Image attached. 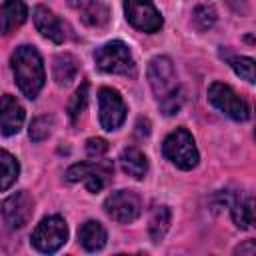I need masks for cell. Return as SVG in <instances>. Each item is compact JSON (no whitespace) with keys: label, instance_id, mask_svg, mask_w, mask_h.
Listing matches in <instances>:
<instances>
[{"label":"cell","instance_id":"obj_25","mask_svg":"<svg viewBox=\"0 0 256 256\" xmlns=\"http://www.w3.org/2000/svg\"><path fill=\"white\" fill-rule=\"evenodd\" d=\"M230 66H232V70L240 76V78H244L246 82H254V60L252 58H248V56H236V58H230Z\"/></svg>","mask_w":256,"mask_h":256},{"label":"cell","instance_id":"obj_7","mask_svg":"<svg viewBox=\"0 0 256 256\" xmlns=\"http://www.w3.org/2000/svg\"><path fill=\"white\" fill-rule=\"evenodd\" d=\"M106 214L118 222V224H130L134 222L140 212H142V202L140 196L132 190H118L114 194H110L104 202Z\"/></svg>","mask_w":256,"mask_h":256},{"label":"cell","instance_id":"obj_21","mask_svg":"<svg viewBox=\"0 0 256 256\" xmlns=\"http://www.w3.org/2000/svg\"><path fill=\"white\" fill-rule=\"evenodd\" d=\"M82 12V22L84 24H88V26H96V28H100V26H104L106 22H108V8L104 6V4H100L98 0L96 2H92L90 6H86L84 10H80Z\"/></svg>","mask_w":256,"mask_h":256},{"label":"cell","instance_id":"obj_3","mask_svg":"<svg viewBox=\"0 0 256 256\" xmlns=\"http://www.w3.org/2000/svg\"><path fill=\"white\" fill-rule=\"evenodd\" d=\"M162 154L180 170H192L198 164V150L186 128H176L164 138Z\"/></svg>","mask_w":256,"mask_h":256},{"label":"cell","instance_id":"obj_13","mask_svg":"<svg viewBox=\"0 0 256 256\" xmlns=\"http://www.w3.org/2000/svg\"><path fill=\"white\" fill-rule=\"evenodd\" d=\"M32 20H34L36 30L44 38H48V40H52L56 44H62L66 40V32H64L62 20L52 10H48L46 6H36L34 12H32Z\"/></svg>","mask_w":256,"mask_h":256},{"label":"cell","instance_id":"obj_24","mask_svg":"<svg viewBox=\"0 0 256 256\" xmlns=\"http://www.w3.org/2000/svg\"><path fill=\"white\" fill-rule=\"evenodd\" d=\"M86 102H88V84L84 82V84H80V88L72 94V98L68 102V116L72 122H76L80 118V114L86 108Z\"/></svg>","mask_w":256,"mask_h":256},{"label":"cell","instance_id":"obj_15","mask_svg":"<svg viewBox=\"0 0 256 256\" xmlns=\"http://www.w3.org/2000/svg\"><path fill=\"white\" fill-rule=\"evenodd\" d=\"M78 240L88 252L102 250L106 244V230L96 220H86L78 230Z\"/></svg>","mask_w":256,"mask_h":256},{"label":"cell","instance_id":"obj_28","mask_svg":"<svg viewBox=\"0 0 256 256\" xmlns=\"http://www.w3.org/2000/svg\"><path fill=\"white\" fill-rule=\"evenodd\" d=\"M254 252H256V244H254V240H246V244H242V246L236 248V254H248V256H252Z\"/></svg>","mask_w":256,"mask_h":256},{"label":"cell","instance_id":"obj_14","mask_svg":"<svg viewBox=\"0 0 256 256\" xmlns=\"http://www.w3.org/2000/svg\"><path fill=\"white\" fill-rule=\"evenodd\" d=\"M28 18V8L22 0H6L0 4V34H10Z\"/></svg>","mask_w":256,"mask_h":256},{"label":"cell","instance_id":"obj_1","mask_svg":"<svg viewBox=\"0 0 256 256\" xmlns=\"http://www.w3.org/2000/svg\"><path fill=\"white\" fill-rule=\"evenodd\" d=\"M10 64H12V74L20 92L26 98L34 100L46 80L44 64L38 50L32 46H18L10 58Z\"/></svg>","mask_w":256,"mask_h":256},{"label":"cell","instance_id":"obj_26","mask_svg":"<svg viewBox=\"0 0 256 256\" xmlns=\"http://www.w3.org/2000/svg\"><path fill=\"white\" fill-rule=\"evenodd\" d=\"M216 22V10L212 6H198L194 10V24L198 30H208Z\"/></svg>","mask_w":256,"mask_h":256},{"label":"cell","instance_id":"obj_27","mask_svg":"<svg viewBox=\"0 0 256 256\" xmlns=\"http://www.w3.org/2000/svg\"><path fill=\"white\" fill-rule=\"evenodd\" d=\"M108 152V142L104 138H88L86 140V154L90 158H100Z\"/></svg>","mask_w":256,"mask_h":256},{"label":"cell","instance_id":"obj_9","mask_svg":"<svg viewBox=\"0 0 256 256\" xmlns=\"http://www.w3.org/2000/svg\"><path fill=\"white\" fill-rule=\"evenodd\" d=\"M98 102H100V126L108 132L118 130L126 120V104L122 96L112 88H100Z\"/></svg>","mask_w":256,"mask_h":256},{"label":"cell","instance_id":"obj_5","mask_svg":"<svg viewBox=\"0 0 256 256\" xmlns=\"http://www.w3.org/2000/svg\"><path fill=\"white\" fill-rule=\"evenodd\" d=\"M208 100L214 108H218L222 114H226L232 120L244 122L250 116V108L244 98H240L228 84L212 82L208 86Z\"/></svg>","mask_w":256,"mask_h":256},{"label":"cell","instance_id":"obj_18","mask_svg":"<svg viewBox=\"0 0 256 256\" xmlns=\"http://www.w3.org/2000/svg\"><path fill=\"white\" fill-rule=\"evenodd\" d=\"M232 220L238 228L248 230L254 224V200L252 196H236L232 200Z\"/></svg>","mask_w":256,"mask_h":256},{"label":"cell","instance_id":"obj_16","mask_svg":"<svg viewBox=\"0 0 256 256\" xmlns=\"http://www.w3.org/2000/svg\"><path fill=\"white\" fill-rule=\"evenodd\" d=\"M118 160H120L122 170H124L128 176L136 178V180L144 178V174L148 172V160H146V156H144L138 148H134V146L124 148Z\"/></svg>","mask_w":256,"mask_h":256},{"label":"cell","instance_id":"obj_11","mask_svg":"<svg viewBox=\"0 0 256 256\" xmlns=\"http://www.w3.org/2000/svg\"><path fill=\"white\" fill-rule=\"evenodd\" d=\"M148 82L150 88L158 98H162L166 92H170L176 86V72L174 64L168 56H154L148 64Z\"/></svg>","mask_w":256,"mask_h":256},{"label":"cell","instance_id":"obj_29","mask_svg":"<svg viewBox=\"0 0 256 256\" xmlns=\"http://www.w3.org/2000/svg\"><path fill=\"white\" fill-rule=\"evenodd\" d=\"M92 2H96V0H68V6L74 8V10H84V8L90 6Z\"/></svg>","mask_w":256,"mask_h":256},{"label":"cell","instance_id":"obj_2","mask_svg":"<svg viewBox=\"0 0 256 256\" xmlns=\"http://www.w3.org/2000/svg\"><path fill=\"white\" fill-rule=\"evenodd\" d=\"M94 62L100 70H104L108 74H122V76L136 74V62L132 58V52L120 40H112V42H106L100 48H96Z\"/></svg>","mask_w":256,"mask_h":256},{"label":"cell","instance_id":"obj_12","mask_svg":"<svg viewBox=\"0 0 256 256\" xmlns=\"http://www.w3.org/2000/svg\"><path fill=\"white\" fill-rule=\"evenodd\" d=\"M24 116H26L24 108L14 96L4 94L0 98V134L4 136L18 134L24 124Z\"/></svg>","mask_w":256,"mask_h":256},{"label":"cell","instance_id":"obj_23","mask_svg":"<svg viewBox=\"0 0 256 256\" xmlns=\"http://www.w3.org/2000/svg\"><path fill=\"white\" fill-rule=\"evenodd\" d=\"M184 104V94L180 90V86H174L170 92H166L162 98H160V110L166 114V116H172V114H178L180 108Z\"/></svg>","mask_w":256,"mask_h":256},{"label":"cell","instance_id":"obj_19","mask_svg":"<svg viewBox=\"0 0 256 256\" xmlns=\"http://www.w3.org/2000/svg\"><path fill=\"white\" fill-rule=\"evenodd\" d=\"M18 174H20V164L18 160L0 148V192L12 188V184L18 180Z\"/></svg>","mask_w":256,"mask_h":256},{"label":"cell","instance_id":"obj_17","mask_svg":"<svg viewBox=\"0 0 256 256\" xmlns=\"http://www.w3.org/2000/svg\"><path fill=\"white\" fill-rule=\"evenodd\" d=\"M76 74H78V60H76L72 54L64 52V54H58V56L54 58L52 76H54L56 84L66 86V84H70V82L76 78Z\"/></svg>","mask_w":256,"mask_h":256},{"label":"cell","instance_id":"obj_22","mask_svg":"<svg viewBox=\"0 0 256 256\" xmlns=\"http://www.w3.org/2000/svg\"><path fill=\"white\" fill-rule=\"evenodd\" d=\"M52 126H54V118L44 114V116H36L32 122H30V128H28V136L32 142H42L50 136L52 132Z\"/></svg>","mask_w":256,"mask_h":256},{"label":"cell","instance_id":"obj_20","mask_svg":"<svg viewBox=\"0 0 256 256\" xmlns=\"http://www.w3.org/2000/svg\"><path fill=\"white\" fill-rule=\"evenodd\" d=\"M170 208L168 206H156L152 210V216H150V224H148V232H150V238L152 242H160L164 238V234L168 232V226H170Z\"/></svg>","mask_w":256,"mask_h":256},{"label":"cell","instance_id":"obj_4","mask_svg":"<svg viewBox=\"0 0 256 256\" xmlns=\"http://www.w3.org/2000/svg\"><path fill=\"white\" fill-rule=\"evenodd\" d=\"M30 240L38 252L52 254L68 240V226L60 216H46L34 228Z\"/></svg>","mask_w":256,"mask_h":256},{"label":"cell","instance_id":"obj_6","mask_svg":"<svg viewBox=\"0 0 256 256\" xmlns=\"http://www.w3.org/2000/svg\"><path fill=\"white\" fill-rule=\"evenodd\" d=\"M114 166L110 162L98 160L96 162H82V164H74L66 170V180L68 182H84L88 192H100L106 184V180L112 176Z\"/></svg>","mask_w":256,"mask_h":256},{"label":"cell","instance_id":"obj_10","mask_svg":"<svg viewBox=\"0 0 256 256\" xmlns=\"http://www.w3.org/2000/svg\"><path fill=\"white\" fill-rule=\"evenodd\" d=\"M34 212V200L26 190L14 192L10 194L4 202H2V216L4 222L8 224V228L16 230L28 224V220L32 218Z\"/></svg>","mask_w":256,"mask_h":256},{"label":"cell","instance_id":"obj_8","mask_svg":"<svg viewBox=\"0 0 256 256\" xmlns=\"http://www.w3.org/2000/svg\"><path fill=\"white\" fill-rule=\"evenodd\" d=\"M126 20L140 32L154 34L162 28V16L152 0H124Z\"/></svg>","mask_w":256,"mask_h":256}]
</instances>
